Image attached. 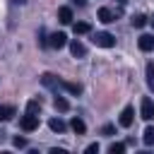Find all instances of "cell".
Returning <instances> with one entry per match:
<instances>
[{
    "label": "cell",
    "mask_w": 154,
    "mask_h": 154,
    "mask_svg": "<svg viewBox=\"0 0 154 154\" xmlns=\"http://www.w3.org/2000/svg\"><path fill=\"white\" fill-rule=\"evenodd\" d=\"M84 2L87 0H72V5H77V7H84Z\"/></svg>",
    "instance_id": "obj_25"
},
{
    "label": "cell",
    "mask_w": 154,
    "mask_h": 154,
    "mask_svg": "<svg viewBox=\"0 0 154 154\" xmlns=\"http://www.w3.org/2000/svg\"><path fill=\"white\" fill-rule=\"evenodd\" d=\"M19 128H22V130H26V132L36 130V128H38V116H36V113H26V116H22Z\"/></svg>",
    "instance_id": "obj_2"
},
{
    "label": "cell",
    "mask_w": 154,
    "mask_h": 154,
    "mask_svg": "<svg viewBox=\"0 0 154 154\" xmlns=\"http://www.w3.org/2000/svg\"><path fill=\"white\" fill-rule=\"evenodd\" d=\"M140 113H142L144 120H154V101H152L149 96L142 99V103H140Z\"/></svg>",
    "instance_id": "obj_3"
},
{
    "label": "cell",
    "mask_w": 154,
    "mask_h": 154,
    "mask_svg": "<svg viewBox=\"0 0 154 154\" xmlns=\"http://www.w3.org/2000/svg\"><path fill=\"white\" fill-rule=\"evenodd\" d=\"M91 41H94L96 46H101V48H113V46H116V36L108 34V31H96V34L91 36Z\"/></svg>",
    "instance_id": "obj_1"
},
{
    "label": "cell",
    "mask_w": 154,
    "mask_h": 154,
    "mask_svg": "<svg viewBox=\"0 0 154 154\" xmlns=\"http://www.w3.org/2000/svg\"><path fill=\"white\" fill-rule=\"evenodd\" d=\"M132 120H135V108H132V106H125L123 113H120V118H118V123H120L123 128H130Z\"/></svg>",
    "instance_id": "obj_5"
},
{
    "label": "cell",
    "mask_w": 154,
    "mask_h": 154,
    "mask_svg": "<svg viewBox=\"0 0 154 154\" xmlns=\"http://www.w3.org/2000/svg\"><path fill=\"white\" fill-rule=\"evenodd\" d=\"M65 43H67V36H65L63 31H55V34L48 36V46H51V48H63Z\"/></svg>",
    "instance_id": "obj_6"
},
{
    "label": "cell",
    "mask_w": 154,
    "mask_h": 154,
    "mask_svg": "<svg viewBox=\"0 0 154 154\" xmlns=\"http://www.w3.org/2000/svg\"><path fill=\"white\" fill-rule=\"evenodd\" d=\"M41 111V103L36 101V99H31L29 103H26V113H38Z\"/></svg>",
    "instance_id": "obj_20"
},
{
    "label": "cell",
    "mask_w": 154,
    "mask_h": 154,
    "mask_svg": "<svg viewBox=\"0 0 154 154\" xmlns=\"http://www.w3.org/2000/svg\"><path fill=\"white\" fill-rule=\"evenodd\" d=\"M101 132H103V135H113V125H103Z\"/></svg>",
    "instance_id": "obj_23"
},
{
    "label": "cell",
    "mask_w": 154,
    "mask_h": 154,
    "mask_svg": "<svg viewBox=\"0 0 154 154\" xmlns=\"http://www.w3.org/2000/svg\"><path fill=\"white\" fill-rule=\"evenodd\" d=\"M130 22H132V26H135V29H142V26L147 24V17H144V14H135Z\"/></svg>",
    "instance_id": "obj_18"
},
{
    "label": "cell",
    "mask_w": 154,
    "mask_h": 154,
    "mask_svg": "<svg viewBox=\"0 0 154 154\" xmlns=\"http://www.w3.org/2000/svg\"><path fill=\"white\" fill-rule=\"evenodd\" d=\"M14 116V106H0V120H10Z\"/></svg>",
    "instance_id": "obj_15"
},
{
    "label": "cell",
    "mask_w": 154,
    "mask_h": 154,
    "mask_svg": "<svg viewBox=\"0 0 154 154\" xmlns=\"http://www.w3.org/2000/svg\"><path fill=\"white\" fill-rule=\"evenodd\" d=\"M12 2H19V5H22V2H26V0H12Z\"/></svg>",
    "instance_id": "obj_26"
},
{
    "label": "cell",
    "mask_w": 154,
    "mask_h": 154,
    "mask_svg": "<svg viewBox=\"0 0 154 154\" xmlns=\"http://www.w3.org/2000/svg\"><path fill=\"white\" fill-rule=\"evenodd\" d=\"M70 53L75 55V58H84V53H87V48H84V43L82 41H70Z\"/></svg>",
    "instance_id": "obj_7"
},
{
    "label": "cell",
    "mask_w": 154,
    "mask_h": 154,
    "mask_svg": "<svg viewBox=\"0 0 154 154\" xmlns=\"http://www.w3.org/2000/svg\"><path fill=\"white\" fill-rule=\"evenodd\" d=\"M58 19H60L63 24H70V22H72V10H70V7H60V10H58Z\"/></svg>",
    "instance_id": "obj_11"
},
{
    "label": "cell",
    "mask_w": 154,
    "mask_h": 154,
    "mask_svg": "<svg viewBox=\"0 0 154 154\" xmlns=\"http://www.w3.org/2000/svg\"><path fill=\"white\" fill-rule=\"evenodd\" d=\"M53 106H55L58 111H63V113H65V111H70V103H67V101H65L60 94H55V99H53Z\"/></svg>",
    "instance_id": "obj_12"
},
{
    "label": "cell",
    "mask_w": 154,
    "mask_h": 154,
    "mask_svg": "<svg viewBox=\"0 0 154 154\" xmlns=\"http://www.w3.org/2000/svg\"><path fill=\"white\" fill-rule=\"evenodd\" d=\"M89 31H91V26L87 22H75V34H89Z\"/></svg>",
    "instance_id": "obj_19"
},
{
    "label": "cell",
    "mask_w": 154,
    "mask_h": 154,
    "mask_svg": "<svg viewBox=\"0 0 154 154\" xmlns=\"http://www.w3.org/2000/svg\"><path fill=\"white\" fill-rule=\"evenodd\" d=\"M48 125H51V130H53V132H65V128H67V125H65L60 118H53Z\"/></svg>",
    "instance_id": "obj_14"
},
{
    "label": "cell",
    "mask_w": 154,
    "mask_h": 154,
    "mask_svg": "<svg viewBox=\"0 0 154 154\" xmlns=\"http://www.w3.org/2000/svg\"><path fill=\"white\" fill-rule=\"evenodd\" d=\"M137 46H140V51H152L154 48V36L152 34H142L140 41H137Z\"/></svg>",
    "instance_id": "obj_8"
},
{
    "label": "cell",
    "mask_w": 154,
    "mask_h": 154,
    "mask_svg": "<svg viewBox=\"0 0 154 154\" xmlns=\"http://www.w3.org/2000/svg\"><path fill=\"white\" fill-rule=\"evenodd\" d=\"M118 2H125V0H118Z\"/></svg>",
    "instance_id": "obj_28"
},
{
    "label": "cell",
    "mask_w": 154,
    "mask_h": 154,
    "mask_svg": "<svg viewBox=\"0 0 154 154\" xmlns=\"http://www.w3.org/2000/svg\"><path fill=\"white\" fill-rule=\"evenodd\" d=\"M147 84L154 91V63H147Z\"/></svg>",
    "instance_id": "obj_17"
},
{
    "label": "cell",
    "mask_w": 154,
    "mask_h": 154,
    "mask_svg": "<svg viewBox=\"0 0 154 154\" xmlns=\"http://www.w3.org/2000/svg\"><path fill=\"white\" fill-rule=\"evenodd\" d=\"M70 128H72L77 135H84V132H87V125H84L82 118H72V120H70Z\"/></svg>",
    "instance_id": "obj_10"
},
{
    "label": "cell",
    "mask_w": 154,
    "mask_h": 154,
    "mask_svg": "<svg viewBox=\"0 0 154 154\" xmlns=\"http://www.w3.org/2000/svg\"><path fill=\"white\" fill-rule=\"evenodd\" d=\"M94 152H99V144H89L87 147V154H94Z\"/></svg>",
    "instance_id": "obj_24"
},
{
    "label": "cell",
    "mask_w": 154,
    "mask_h": 154,
    "mask_svg": "<svg viewBox=\"0 0 154 154\" xmlns=\"http://www.w3.org/2000/svg\"><path fill=\"white\" fill-rule=\"evenodd\" d=\"M108 152H111V154H123V152H125V144H123V142H113V144L108 147Z\"/></svg>",
    "instance_id": "obj_21"
},
{
    "label": "cell",
    "mask_w": 154,
    "mask_h": 154,
    "mask_svg": "<svg viewBox=\"0 0 154 154\" xmlns=\"http://www.w3.org/2000/svg\"><path fill=\"white\" fill-rule=\"evenodd\" d=\"M24 144H26L24 137H14V147H24Z\"/></svg>",
    "instance_id": "obj_22"
},
{
    "label": "cell",
    "mask_w": 154,
    "mask_h": 154,
    "mask_svg": "<svg viewBox=\"0 0 154 154\" xmlns=\"http://www.w3.org/2000/svg\"><path fill=\"white\" fill-rule=\"evenodd\" d=\"M152 26H154V17H152Z\"/></svg>",
    "instance_id": "obj_27"
},
{
    "label": "cell",
    "mask_w": 154,
    "mask_h": 154,
    "mask_svg": "<svg viewBox=\"0 0 154 154\" xmlns=\"http://www.w3.org/2000/svg\"><path fill=\"white\" fill-rule=\"evenodd\" d=\"M41 82H43V87L53 89L55 94H58V89H63V79H58V77H55V75H51V72H46V75L41 77Z\"/></svg>",
    "instance_id": "obj_4"
},
{
    "label": "cell",
    "mask_w": 154,
    "mask_h": 154,
    "mask_svg": "<svg viewBox=\"0 0 154 154\" xmlns=\"http://www.w3.org/2000/svg\"><path fill=\"white\" fill-rule=\"evenodd\" d=\"M63 89L70 91V94H79V91H82V84H77V82H65V79H63Z\"/></svg>",
    "instance_id": "obj_13"
},
{
    "label": "cell",
    "mask_w": 154,
    "mask_h": 154,
    "mask_svg": "<svg viewBox=\"0 0 154 154\" xmlns=\"http://www.w3.org/2000/svg\"><path fill=\"white\" fill-rule=\"evenodd\" d=\"M142 140H144V144H154V128H152V125H149V128H144Z\"/></svg>",
    "instance_id": "obj_16"
},
{
    "label": "cell",
    "mask_w": 154,
    "mask_h": 154,
    "mask_svg": "<svg viewBox=\"0 0 154 154\" xmlns=\"http://www.w3.org/2000/svg\"><path fill=\"white\" fill-rule=\"evenodd\" d=\"M99 22H103V24H111V22H116V14H113V10H108V7H101V10H99Z\"/></svg>",
    "instance_id": "obj_9"
}]
</instances>
